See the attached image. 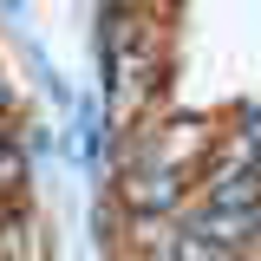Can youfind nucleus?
I'll return each mask as SVG.
<instances>
[{
    "instance_id": "1",
    "label": "nucleus",
    "mask_w": 261,
    "mask_h": 261,
    "mask_svg": "<svg viewBox=\"0 0 261 261\" xmlns=\"http://www.w3.org/2000/svg\"><path fill=\"white\" fill-rule=\"evenodd\" d=\"M105 72H111V111L130 118V105L150 92V53H144V27H130L118 13L105 27Z\"/></svg>"
},
{
    "instance_id": "2",
    "label": "nucleus",
    "mask_w": 261,
    "mask_h": 261,
    "mask_svg": "<svg viewBox=\"0 0 261 261\" xmlns=\"http://www.w3.org/2000/svg\"><path fill=\"white\" fill-rule=\"evenodd\" d=\"M39 255V242H33V222L20 202H7L0 209V261H33Z\"/></svg>"
},
{
    "instance_id": "3",
    "label": "nucleus",
    "mask_w": 261,
    "mask_h": 261,
    "mask_svg": "<svg viewBox=\"0 0 261 261\" xmlns=\"http://www.w3.org/2000/svg\"><path fill=\"white\" fill-rule=\"evenodd\" d=\"M20 183H27V157H20V144L7 137V124H0V209L20 196Z\"/></svg>"
},
{
    "instance_id": "4",
    "label": "nucleus",
    "mask_w": 261,
    "mask_h": 261,
    "mask_svg": "<svg viewBox=\"0 0 261 261\" xmlns=\"http://www.w3.org/2000/svg\"><path fill=\"white\" fill-rule=\"evenodd\" d=\"M7 105H13V98H7V85H0V118H7Z\"/></svg>"
}]
</instances>
